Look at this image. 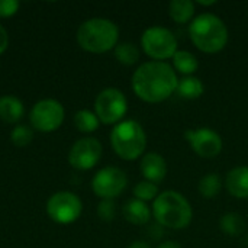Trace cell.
Here are the masks:
<instances>
[{"label":"cell","instance_id":"obj_30","mask_svg":"<svg viewBox=\"0 0 248 248\" xmlns=\"http://www.w3.org/2000/svg\"><path fill=\"white\" fill-rule=\"evenodd\" d=\"M128 248H151V247H150V244H148V243H145V241H135V243H132V244H131Z\"/></svg>","mask_w":248,"mask_h":248},{"label":"cell","instance_id":"obj_18","mask_svg":"<svg viewBox=\"0 0 248 248\" xmlns=\"http://www.w3.org/2000/svg\"><path fill=\"white\" fill-rule=\"evenodd\" d=\"M203 92H205V86H203L202 80L195 76H186V77L180 78L179 84H177V90H176V93L180 97L189 99V100L201 97L203 94Z\"/></svg>","mask_w":248,"mask_h":248},{"label":"cell","instance_id":"obj_13","mask_svg":"<svg viewBox=\"0 0 248 248\" xmlns=\"http://www.w3.org/2000/svg\"><path fill=\"white\" fill-rule=\"evenodd\" d=\"M140 171L147 182L157 185V183L163 182L167 176L166 158L158 153H147L141 158Z\"/></svg>","mask_w":248,"mask_h":248},{"label":"cell","instance_id":"obj_4","mask_svg":"<svg viewBox=\"0 0 248 248\" xmlns=\"http://www.w3.org/2000/svg\"><path fill=\"white\" fill-rule=\"evenodd\" d=\"M153 217L155 221L170 230H183L190 225L193 209L189 201L179 192L166 190L153 202Z\"/></svg>","mask_w":248,"mask_h":248},{"label":"cell","instance_id":"obj_31","mask_svg":"<svg viewBox=\"0 0 248 248\" xmlns=\"http://www.w3.org/2000/svg\"><path fill=\"white\" fill-rule=\"evenodd\" d=\"M196 3L201 4V6H214L217 1H215V0H198Z\"/></svg>","mask_w":248,"mask_h":248},{"label":"cell","instance_id":"obj_11","mask_svg":"<svg viewBox=\"0 0 248 248\" xmlns=\"http://www.w3.org/2000/svg\"><path fill=\"white\" fill-rule=\"evenodd\" d=\"M102 144L96 138H81L76 141L68 153V163L73 169L86 171L93 169L102 158Z\"/></svg>","mask_w":248,"mask_h":248},{"label":"cell","instance_id":"obj_29","mask_svg":"<svg viewBox=\"0 0 248 248\" xmlns=\"http://www.w3.org/2000/svg\"><path fill=\"white\" fill-rule=\"evenodd\" d=\"M157 248H183V247H182V244H180V243H177V241H166V243L160 244Z\"/></svg>","mask_w":248,"mask_h":248},{"label":"cell","instance_id":"obj_17","mask_svg":"<svg viewBox=\"0 0 248 248\" xmlns=\"http://www.w3.org/2000/svg\"><path fill=\"white\" fill-rule=\"evenodd\" d=\"M173 65L174 71H179L180 74L193 76L199 68V61L195 54L186 49H177V52L173 55Z\"/></svg>","mask_w":248,"mask_h":248},{"label":"cell","instance_id":"obj_6","mask_svg":"<svg viewBox=\"0 0 248 248\" xmlns=\"http://www.w3.org/2000/svg\"><path fill=\"white\" fill-rule=\"evenodd\" d=\"M141 46L153 61H164L177 52V38L164 26H150L142 32Z\"/></svg>","mask_w":248,"mask_h":248},{"label":"cell","instance_id":"obj_22","mask_svg":"<svg viewBox=\"0 0 248 248\" xmlns=\"http://www.w3.org/2000/svg\"><path fill=\"white\" fill-rule=\"evenodd\" d=\"M73 121H74V126L83 134H92V132L97 131L99 125H100V121L96 116V113L92 110H87V109H81V110L76 112Z\"/></svg>","mask_w":248,"mask_h":248},{"label":"cell","instance_id":"obj_15","mask_svg":"<svg viewBox=\"0 0 248 248\" xmlns=\"http://www.w3.org/2000/svg\"><path fill=\"white\" fill-rule=\"evenodd\" d=\"M124 217L132 225H144L151 218V209L148 205L140 199H131L124 206Z\"/></svg>","mask_w":248,"mask_h":248},{"label":"cell","instance_id":"obj_3","mask_svg":"<svg viewBox=\"0 0 248 248\" xmlns=\"http://www.w3.org/2000/svg\"><path fill=\"white\" fill-rule=\"evenodd\" d=\"M119 28L115 22L105 17L84 20L77 29L78 45L92 54H103L119 44Z\"/></svg>","mask_w":248,"mask_h":248},{"label":"cell","instance_id":"obj_23","mask_svg":"<svg viewBox=\"0 0 248 248\" xmlns=\"http://www.w3.org/2000/svg\"><path fill=\"white\" fill-rule=\"evenodd\" d=\"M115 58L124 65H134L140 60V49L132 42H121L115 46Z\"/></svg>","mask_w":248,"mask_h":248},{"label":"cell","instance_id":"obj_19","mask_svg":"<svg viewBox=\"0 0 248 248\" xmlns=\"http://www.w3.org/2000/svg\"><path fill=\"white\" fill-rule=\"evenodd\" d=\"M169 15L176 23H187L195 15V3L192 0H173L169 4Z\"/></svg>","mask_w":248,"mask_h":248},{"label":"cell","instance_id":"obj_9","mask_svg":"<svg viewBox=\"0 0 248 248\" xmlns=\"http://www.w3.org/2000/svg\"><path fill=\"white\" fill-rule=\"evenodd\" d=\"M81 212L83 203L73 192H57L46 202L48 217L60 225H70L76 222Z\"/></svg>","mask_w":248,"mask_h":248},{"label":"cell","instance_id":"obj_21","mask_svg":"<svg viewBox=\"0 0 248 248\" xmlns=\"http://www.w3.org/2000/svg\"><path fill=\"white\" fill-rule=\"evenodd\" d=\"M221 189H222V179L218 173H208L198 183L199 193L206 199L217 198L219 195Z\"/></svg>","mask_w":248,"mask_h":248},{"label":"cell","instance_id":"obj_14","mask_svg":"<svg viewBox=\"0 0 248 248\" xmlns=\"http://www.w3.org/2000/svg\"><path fill=\"white\" fill-rule=\"evenodd\" d=\"M225 187L237 199H248V167L240 166L228 171Z\"/></svg>","mask_w":248,"mask_h":248},{"label":"cell","instance_id":"obj_16","mask_svg":"<svg viewBox=\"0 0 248 248\" xmlns=\"http://www.w3.org/2000/svg\"><path fill=\"white\" fill-rule=\"evenodd\" d=\"M25 108L20 99L6 94L0 97V119L6 124H16L22 119Z\"/></svg>","mask_w":248,"mask_h":248},{"label":"cell","instance_id":"obj_10","mask_svg":"<svg viewBox=\"0 0 248 248\" xmlns=\"http://www.w3.org/2000/svg\"><path fill=\"white\" fill-rule=\"evenodd\" d=\"M126 174L118 167H105L92 179V190L102 201L119 196L126 189Z\"/></svg>","mask_w":248,"mask_h":248},{"label":"cell","instance_id":"obj_20","mask_svg":"<svg viewBox=\"0 0 248 248\" xmlns=\"http://www.w3.org/2000/svg\"><path fill=\"white\" fill-rule=\"evenodd\" d=\"M219 228L225 235L240 237L246 231V219L237 212H228L221 217Z\"/></svg>","mask_w":248,"mask_h":248},{"label":"cell","instance_id":"obj_2","mask_svg":"<svg viewBox=\"0 0 248 248\" xmlns=\"http://www.w3.org/2000/svg\"><path fill=\"white\" fill-rule=\"evenodd\" d=\"M189 36L198 49L206 54H215L225 48L228 42V28L219 16L206 12L190 22Z\"/></svg>","mask_w":248,"mask_h":248},{"label":"cell","instance_id":"obj_5","mask_svg":"<svg viewBox=\"0 0 248 248\" xmlns=\"http://www.w3.org/2000/svg\"><path fill=\"white\" fill-rule=\"evenodd\" d=\"M110 145L122 160H137L147 148V134L142 125L134 119H126L115 125L110 132Z\"/></svg>","mask_w":248,"mask_h":248},{"label":"cell","instance_id":"obj_26","mask_svg":"<svg viewBox=\"0 0 248 248\" xmlns=\"http://www.w3.org/2000/svg\"><path fill=\"white\" fill-rule=\"evenodd\" d=\"M97 215L105 222L113 221V218L116 215V205H115L113 199H103L97 206Z\"/></svg>","mask_w":248,"mask_h":248},{"label":"cell","instance_id":"obj_1","mask_svg":"<svg viewBox=\"0 0 248 248\" xmlns=\"http://www.w3.org/2000/svg\"><path fill=\"white\" fill-rule=\"evenodd\" d=\"M179 78L166 61H147L132 74L134 93L147 103H160L176 93Z\"/></svg>","mask_w":248,"mask_h":248},{"label":"cell","instance_id":"obj_12","mask_svg":"<svg viewBox=\"0 0 248 248\" xmlns=\"http://www.w3.org/2000/svg\"><path fill=\"white\" fill-rule=\"evenodd\" d=\"M185 138L192 150L202 158H214L221 154L224 142L221 135L211 128L185 131Z\"/></svg>","mask_w":248,"mask_h":248},{"label":"cell","instance_id":"obj_25","mask_svg":"<svg viewBox=\"0 0 248 248\" xmlns=\"http://www.w3.org/2000/svg\"><path fill=\"white\" fill-rule=\"evenodd\" d=\"M158 187L155 183H151V182H140L137 183V186L134 187V196L135 199H140L142 202H148V201H154L157 196H158Z\"/></svg>","mask_w":248,"mask_h":248},{"label":"cell","instance_id":"obj_7","mask_svg":"<svg viewBox=\"0 0 248 248\" xmlns=\"http://www.w3.org/2000/svg\"><path fill=\"white\" fill-rule=\"evenodd\" d=\"M126 112L128 100L119 89H103L94 100V113L99 118L100 124L116 125L122 122Z\"/></svg>","mask_w":248,"mask_h":248},{"label":"cell","instance_id":"obj_28","mask_svg":"<svg viewBox=\"0 0 248 248\" xmlns=\"http://www.w3.org/2000/svg\"><path fill=\"white\" fill-rule=\"evenodd\" d=\"M9 46V33L4 29V26L0 25V55L7 49Z\"/></svg>","mask_w":248,"mask_h":248},{"label":"cell","instance_id":"obj_27","mask_svg":"<svg viewBox=\"0 0 248 248\" xmlns=\"http://www.w3.org/2000/svg\"><path fill=\"white\" fill-rule=\"evenodd\" d=\"M20 3L17 0H0V17H12L17 13Z\"/></svg>","mask_w":248,"mask_h":248},{"label":"cell","instance_id":"obj_8","mask_svg":"<svg viewBox=\"0 0 248 248\" xmlns=\"http://www.w3.org/2000/svg\"><path fill=\"white\" fill-rule=\"evenodd\" d=\"M64 106L55 99H42L33 105L29 113V122L35 131L54 132L64 122Z\"/></svg>","mask_w":248,"mask_h":248},{"label":"cell","instance_id":"obj_24","mask_svg":"<svg viewBox=\"0 0 248 248\" xmlns=\"http://www.w3.org/2000/svg\"><path fill=\"white\" fill-rule=\"evenodd\" d=\"M33 140V131L28 125H17L10 132V141L16 147H26Z\"/></svg>","mask_w":248,"mask_h":248}]
</instances>
